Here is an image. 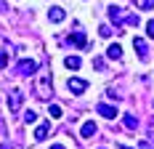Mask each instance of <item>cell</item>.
Wrapping results in <instances>:
<instances>
[{"mask_svg":"<svg viewBox=\"0 0 154 149\" xmlns=\"http://www.w3.org/2000/svg\"><path fill=\"white\" fill-rule=\"evenodd\" d=\"M35 93H37V99H51V96H53V83H51L48 74H40V77H37Z\"/></svg>","mask_w":154,"mask_h":149,"instance_id":"1","label":"cell"},{"mask_svg":"<svg viewBox=\"0 0 154 149\" xmlns=\"http://www.w3.org/2000/svg\"><path fill=\"white\" fill-rule=\"evenodd\" d=\"M66 88H69V93H72V96H82V93L88 90V80H82V77H69Z\"/></svg>","mask_w":154,"mask_h":149,"instance_id":"2","label":"cell"},{"mask_svg":"<svg viewBox=\"0 0 154 149\" xmlns=\"http://www.w3.org/2000/svg\"><path fill=\"white\" fill-rule=\"evenodd\" d=\"M35 72H37V61L35 59H21L19 67H16V74H21V77H29Z\"/></svg>","mask_w":154,"mask_h":149,"instance_id":"3","label":"cell"},{"mask_svg":"<svg viewBox=\"0 0 154 149\" xmlns=\"http://www.w3.org/2000/svg\"><path fill=\"white\" fill-rule=\"evenodd\" d=\"M21 104H24V93H21L19 88H14L11 93H8V109H11V112H19Z\"/></svg>","mask_w":154,"mask_h":149,"instance_id":"4","label":"cell"},{"mask_svg":"<svg viewBox=\"0 0 154 149\" xmlns=\"http://www.w3.org/2000/svg\"><path fill=\"white\" fill-rule=\"evenodd\" d=\"M96 112H98L101 117H106V120H114V117H120L117 106H112V104H98V106H96Z\"/></svg>","mask_w":154,"mask_h":149,"instance_id":"5","label":"cell"},{"mask_svg":"<svg viewBox=\"0 0 154 149\" xmlns=\"http://www.w3.org/2000/svg\"><path fill=\"white\" fill-rule=\"evenodd\" d=\"M64 19H66V11H64L61 5H53V8L48 11V21H53V24H61Z\"/></svg>","mask_w":154,"mask_h":149,"instance_id":"6","label":"cell"},{"mask_svg":"<svg viewBox=\"0 0 154 149\" xmlns=\"http://www.w3.org/2000/svg\"><path fill=\"white\" fill-rule=\"evenodd\" d=\"M109 19L120 27V24H125V8H120V5H109Z\"/></svg>","mask_w":154,"mask_h":149,"instance_id":"7","label":"cell"},{"mask_svg":"<svg viewBox=\"0 0 154 149\" xmlns=\"http://www.w3.org/2000/svg\"><path fill=\"white\" fill-rule=\"evenodd\" d=\"M133 48L138 51V56H141V59L146 61V56H149V51H146V40H143V37H133Z\"/></svg>","mask_w":154,"mask_h":149,"instance_id":"8","label":"cell"},{"mask_svg":"<svg viewBox=\"0 0 154 149\" xmlns=\"http://www.w3.org/2000/svg\"><path fill=\"white\" fill-rule=\"evenodd\" d=\"M69 40H72L77 48H85V45H88V37H85V32H72V35H69Z\"/></svg>","mask_w":154,"mask_h":149,"instance_id":"9","label":"cell"},{"mask_svg":"<svg viewBox=\"0 0 154 149\" xmlns=\"http://www.w3.org/2000/svg\"><path fill=\"white\" fill-rule=\"evenodd\" d=\"M106 56L112 61H120V59H122V48H120L117 43H112V45H109V51H106Z\"/></svg>","mask_w":154,"mask_h":149,"instance_id":"10","label":"cell"},{"mask_svg":"<svg viewBox=\"0 0 154 149\" xmlns=\"http://www.w3.org/2000/svg\"><path fill=\"white\" fill-rule=\"evenodd\" d=\"M51 131V122H43V125H37V131H35V141H43Z\"/></svg>","mask_w":154,"mask_h":149,"instance_id":"11","label":"cell"},{"mask_svg":"<svg viewBox=\"0 0 154 149\" xmlns=\"http://www.w3.org/2000/svg\"><path fill=\"white\" fill-rule=\"evenodd\" d=\"M80 64H82V61H80V56H66V59H64V67H66V69H72V72H75V69H80Z\"/></svg>","mask_w":154,"mask_h":149,"instance_id":"12","label":"cell"},{"mask_svg":"<svg viewBox=\"0 0 154 149\" xmlns=\"http://www.w3.org/2000/svg\"><path fill=\"white\" fill-rule=\"evenodd\" d=\"M91 136H96V122L88 120V122L82 125V138H91Z\"/></svg>","mask_w":154,"mask_h":149,"instance_id":"13","label":"cell"},{"mask_svg":"<svg viewBox=\"0 0 154 149\" xmlns=\"http://www.w3.org/2000/svg\"><path fill=\"white\" fill-rule=\"evenodd\" d=\"M122 125L128 128V131H133V128H138V117H136V115H125Z\"/></svg>","mask_w":154,"mask_h":149,"instance_id":"14","label":"cell"},{"mask_svg":"<svg viewBox=\"0 0 154 149\" xmlns=\"http://www.w3.org/2000/svg\"><path fill=\"white\" fill-rule=\"evenodd\" d=\"M125 24H130V27H138V24H141L138 14H125Z\"/></svg>","mask_w":154,"mask_h":149,"instance_id":"15","label":"cell"},{"mask_svg":"<svg viewBox=\"0 0 154 149\" xmlns=\"http://www.w3.org/2000/svg\"><path fill=\"white\" fill-rule=\"evenodd\" d=\"M136 5H138L141 11H152V8H154V0H136Z\"/></svg>","mask_w":154,"mask_h":149,"instance_id":"16","label":"cell"},{"mask_svg":"<svg viewBox=\"0 0 154 149\" xmlns=\"http://www.w3.org/2000/svg\"><path fill=\"white\" fill-rule=\"evenodd\" d=\"M24 122H27V125H32V122H37V115H35L32 109H27V112H24Z\"/></svg>","mask_w":154,"mask_h":149,"instance_id":"17","label":"cell"},{"mask_svg":"<svg viewBox=\"0 0 154 149\" xmlns=\"http://www.w3.org/2000/svg\"><path fill=\"white\" fill-rule=\"evenodd\" d=\"M48 115H51V117H61V106H59V104H51V106H48Z\"/></svg>","mask_w":154,"mask_h":149,"instance_id":"18","label":"cell"},{"mask_svg":"<svg viewBox=\"0 0 154 149\" xmlns=\"http://www.w3.org/2000/svg\"><path fill=\"white\" fill-rule=\"evenodd\" d=\"M98 32H101V37H112V27H109V24H104Z\"/></svg>","mask_w":154,"mask_h":149,"instance_id":"19","label":"cell"},{"mask_svg":"<svg viewBox=\"0 0 154 149\" xmlns=\"http://www.w3.org/2000/svg\"><path fill=\"white\" fill-rule=\"evenodd\" d=\"M146 35H149V37H154V19H149V21H146Z\"/></svg>","mask_w":154,"mask_h":149,"instance_id":"20","label":"cell"},{"mask_svg":"<svg viewBox=\"0 0 154 149\" xmlns=\"http://www.w3.org/2000/svg\"><path fill=\"white\" fill-rule=\"evenodd\" d=\"M93 67H96V69H104L106 64H104V59H101V56H96V59H93Z\"/></svg>","mask_w":154,"mask_h":149,"instance_id":"21","label":"cell"},{"mask_svg":"<svg viewBox=\"0 0 154 149\" xmlns=\"http://www.w3.org/2000/svg\"><path fill=\"white\" fill-rule=\"evenodd\" d=\"M5 64H8V53H0V69H5Z\"/></svg>","mask_w":154,"mask_h":149,"instance_id":"22","label":"cell"},{"mask_svg":"<svg viewBox=\"0 0 154 149\" xmlns=\"http://www.w3.org/2000/svg\"><path fill=\"white\" fill-rule=\"evenodd\" d=\"M51 149H66V147H61V144H53V147H51Z\"/></svg>","mask_w":154,"mask_h":149,"instance_id":"23","label":"cell"},{"mask_svg":"<svg viewBox=\"0 0 154 149\" xmlns=\"http://www.w3.org/2000/svg\"><path fill=\"white\" fill-rule=\"evenodd\" d=\"M120 149H130V147H120Z\"/></svg>","mask_w":154,"mask_h":149,"instance_id":"24","label":"cell"},{"mask_svg":"<svg viewBox=\"0 0 154 149\" xmlns=\"http://www.w3.org/2000/svg\"><path fill=\"white\" fill-rule=\"evenodd\" d=\"M152 136H154V125H152Z\"/></svg>","mask_w":154,"mask_h":149,"instance_id":"25","label":"cell"},{"mask_svg":"<svg viewBox=\"0 0 154 149\" xmlns=\"http://www.w3.org/2000/svg\"><path fill=\"white\" fill-rule=\"evenodd\" d=\"M101 149H106V147H101Z\"/></svg>","mask_w":154,"mask_h":149,"instance_id":"26","label":"cell"}]
</instances>
